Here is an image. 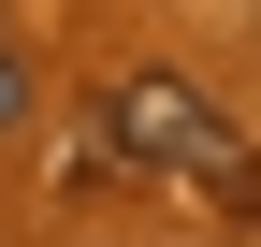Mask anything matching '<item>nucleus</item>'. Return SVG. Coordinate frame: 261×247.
<instances>
[{
    "mask_svg": "<svg viewBox=\"0 0 261 247\" xmlns=\"http://www.w3.org/2000/svg\"><path fill=\"white\" fill-rule=\"evenodd\" d=\"M87 175L102 160H145V175H203L232 218H261V145L232 131V116L203 102V87H174V73H130V87H102V131L73 145Z\"/></svg>",
    "mask_w": 261,
    "mask_h": 247,
    "instance_id": "obj_1",
    "label": "nucleus"
},
{
    "mask_svg": "<svg viewBox=\"0 0 261 247\" xmlns=\"http://www.w3.org/2000/svg\"><path fill=\"white\" fill-rule=\"evenodd\" d=\"M15 116H29V73H15V44H0V131H15Z\"/></svg>",
    "mask_w": 261,
    "mask_h": 247,
    "instance_id": "obj_2",
    "label": "nucleus"
}]
</instances>
